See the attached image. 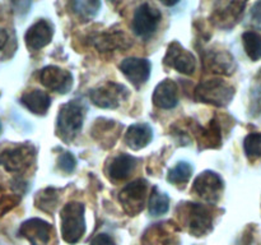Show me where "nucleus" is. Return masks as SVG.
Instances as JSON below:
<instances>
[{
  "mask_svg": "<svg viewBox=\"0 0 261 245\" xmlns=\"http://www.w3.org/2000/svg\"><path fill=\"white\" fill-rule=\"evenodd\" d=\"M86 107L81 101L68 102L63 105L59 110L58 119H56V133L58 137L65 143H71L83 127Z\"/></svg>",
  "mask_w": 261,
  "mask_h": 245,
  "instance_id": "1",
  "label": "nucleus"
},
{
  "mask_svg": "<svg viewBox=\"0 0 261 245\" xmlns=\"http://www.w3.org/2000/svg\"><path fill=\"white\" fill-rule=\"evenodd\" d=\"M83 203L69 202L60 212L61 236L68 244H76L86 234V217Z\"/></svg>",
  "mask_w": 261,
  "mask_h": 245,
  "instance_id": "2",
  "label": "nucleus"
},
{
  "mask_svg": "<svg viewBox=\"0 0 261 245\" xmlns=\"http://www.w3.org/2000/svg\"><path fill=\"white\" fill-rule=\"evenodd\" d=\"M234 97V88L221 78H213L199 83L195 88V99L199 102L217 107L228 106Z\"/></svg>",
  "mask_w": 261,
  "mask_h": 245,
  "instance_id": "3",
  "label": "nucleus"
},
{
  "mask_svg": "<svg viewBox=\"0 0 261 245\" xmlns=\"http://www.w3.org/2000/svg\"><path fill=\"white\" fill-rule=\"evenodd\" d=\"M130 91L124 84L106 82L89 91V99L101 109H116L129 97Z\"/></svg>",
  "mask_w": 261,
  "mask_h": 245,
  "instance_id": "4",
  "label": "nucleus"
},
{
  "mask_svg": "<svg viewBox=\"0 0 261 245\" xmlns=\"http://www.w3.org/2000/svg\"><path fill=\"white\" fill-rule=\"evenodd\" d=\"M36 150L32 144H18L0 152V165L8 173H22L33 163Z\"/></svg>",
  "mask_w": 261,
  "mask_h": 245,
  "instance_id": "5",
  "label": "nucleus"
},
{
  "mask_svg": "<svg viewBox=\"0 0 261 245\" xmlns=\"http://www.w3.org/2000/svg\"><path fill=\"white\" fill-rule=\"evenodd\" d=\"M189 232L196 237L208 235L213 230V216L208 207L199 203H188L184 208Z\"/></svg>",
  "mask_w": 261,
  "mask_h": 245,
  "instance_id": "6",
  "label": "nucleus"
},
{
  "mask_svg": "<svg viewBox=\"0 0 261 245\" xmlns=\"http://www.w3.org/2000/svg\"><path fill=\"white\" fill-rule=\"evenodd\" d=\"M148 183L144 179H138L127 184L120 191V203L129 216H137L143 211L147 197Z\"/></svg>",
  "mask_w": 261,
  "mask_h": 245,
  "instance_id": "7",
  "label": "nucleus"
},
{
  "mask_svg": "<svg viewBox=\"0 0 261 245\" xmlns=\"http://www.w3.org/2000/svg\"><path fill=\"white\" fill-rule=\"evenodd\" d=\"M161 18H162V14L157 8L150 5L149 3H143L134 13L133 31L139 37L149 38L157 30Z\"/></svg>",
  "mask_w": 261,
  "mask_h": 245,
  "instance_id": "8",
  "label": "nucleus"
},
{
  "mask_svg": "<svg viewBox=\"0 0 261 245\" xmlns=\"http://www.w3.org/2000/svg\"><path fill=\"white\" fill-rule=\"evenodd\" d=\"M193 190L208 203H217L223 191V180L217 173L206 170L194 180Z\"/></svg>",
  "mask_w": 261,
  "mask_h": 245,
  "instance_id": "9",
  "label": "nucleus"
},
{
  "mask_svg": "<svg viewBox=\"0 0 261 245\" xmlns=\"http://www.w3.org/2000/svg\"><path fill=\"white\" fill-rule=\"evenodd\" d=\"M163 61L170 68L176 69L178 73L186 74V76H191L195 71V56L193 55V53L182 47L177 41H173L172 43L168 45Z\"/></svg>",
  "mask_w": 261,
  "mask_h": 245,
  "instance_id": "10",
  "label": "nucleus"
},
{
  "mask_svg": "<svg viewBox=\"0 0 261 245\" xmlns=\"http://www.w3.org/2000/svg\"><path fill=\"white\" fill-rule=\"evenodd\" d=\"M40 81L47 89L65 94L73 87V76L70 71L55 65H47L41 69Z\"/></svg>",
  "mask_w": 261,
  "mask_h": 245,
  "instance_id": "11",
  "label": "nucleus"
},
{
  "mask_svg": "<svg viewBox=\"0 0 261 245\" xmlns=\"http://www.w3.org/2000/svg\"><path fill=\"white\" fill-rule=\"evenodd\" d=\"M245 7H246V3L241 2L218 3L211 15L212 23L224 30L232 28L241 18Z\"/></svg>",
  "mask_w": 261,
  "mask_h": 245,
  "instance_id": "12",
  "label": "nucleus"
},
{
  "mask_svg": "<svg viewBox=\"0 0 261 245\" xmlns=\"http://www.w3.org/2000/svg\"><path fill=\"white\" fill-rule=\"evenodd\" d=\"M204 66L211 73L232 76L236 70V61L229 51L212 48L204 55Z\"/></svg>",
  "mask_w": 261,
  "mask_h": 245,
  "instance_id": "13",
  "label": "nucleus"
},
{
  "mask_svg": "<svg viewBox=\"0 0 261 245\" xmlns=\"http://www.w3.org/2000/svg\"><path fill=\"white\" fill-rule=\"evenodd\" d=\"M120 70L137 88L142 87L149 79L152 65L148 59L127 58L120 64Z\"/></svg>",
  "mask_w": 261,
  "mask_h": 245,
  "instance_id": "14",
  "label": "nucleus"
},
{
  "mask_svg": "<svg viewBox=\"0 0 261 245\" xmlns=\"http://www.w3.org/2000/svg\"><path fill=\"white\" fill-rule=\"evenodd\" d=\"M19 235L31 245H47L51 236V225L42 218H30L19 227Z\"/></svg>",
  "mask_w": 261,
  "mask_h": 245,
  "instance_id": "15",
  "label": "nucleus"
},
{
  "mask_svg": "<svg viewBox=\"0 0 261 245\" xmlns=\"http://www.w3.org/2000/svg\"><path fill=\"white\" fill-rule=\"evenodd\" d=\"M54 36V26L47 19H40L33 23L24 36L25 45L30 50H41L51 42Z\"/></svg>",
  "mask_w": 261,
  "mask_h": 245,
  "instance_id": "16",
  "label": "nucleus"
},
{
  "mask_svg": "<svg viewBox=\"0 0 261 245\" xmlns=\"http://www.w3.org/2000/svg\"><path fill=\"white\" fill-rule=\"evenodd\" d=\"M152 101L154 106L162 110H171L178 104V87L172 79L160 82L153 92Z\"/></svg>",
  "mask_w": 261,
  "mask_h": 245,
  "instance_id": "17",
  "label": "nucleus"
},
{
  "mask_svg": "<svg viewBox=\"0 0 261 245\" xmlns=\"http://www.w3.org/2000/svg\"><path fill=\"white\" fill-rule=\"evenodd\" d=\"M132 41L127 38V36L121 30L117 31H106L94 38V46L97 50L109 53L114 50H125L130 47Z\"/></svg>",
  "mask_w": 261,
  "mask_h": 245,
  "instance_id": "18",
  "label": "nucleus"
},
{
  "mask_svg": "<svg viewBox=\"0 0 261 245\" xmlns=\"http://www.w3.org/2000/svg\"><path fill=\"white\" fill-rule=\"evenodd\" d=\"M153 138V130L145 122H138L133 124L127 128V132L125 134V143L127 147L134 151H139L142 148L147 147Z\"/></svg>",
  "mask_w": 261,
  "mask_h": 245,
  "instance_id": "19",
  "label": "nucleus"
},
{
  "mask_svg": "<svg viewBox=\"0 0 261 245\" xmlns=\"http://www.w3.org/2000/svg\"><path fill=\"white\" fill-rule=\"evenodd\" d=\"M135 167H137L135 157L126 155V153H121V155L116 156L110 163L109 175L115 181L125 180L134 173Z\"/></svg>",
  "mask_w": 261,
  "mask_h": 245,
  "instance_id": "20",
  "label": "nucleus"
},
{
  "mask_svg": "<svg viewBox=\"0 0 261 245\" xmlns=\"http://www.w3.org/2000/svg\"><path fill=\"white\" fill-rule=\"evenodd\" d=\"M20 102H22L23 106L27 107L35 115H46V112L51 106L50 96L46 92L40 91V89L25 92L20 97Z\"/></svg>",
  "mask_w": 261,
  "mask_h": 245,
  "instance_id": "21",
  "label": "nucleus"
},
{
  "mask_svg": "<svg viewBox=\"0 0 261 245\" xmlns=\"http://www.w3.org/2000/svg\"><path fill=\"white\" fill-rule=\"evenodd\" d=\"M198 139L201 148H219L222 144V129L217 120H212L208 127L200 128Z\"/></svg>",
  "mask_w": 261,
  "mask_h": 245,
  "instance_id": "22",
  "label": "nucleus"
},
{
  "mask_svg": "<svg viewBox=\"0 0 261 245\" xmlns=\"http://www.w3.org/2000/svg\"><path fill=\"white\" fill-rule=\"evenodd\" d=\"M117 133V124L114 120H106V119H98L94 122L93 128H92V135H93L94 139H97L98 142L105 143L109 142L110 145H114V142L116 140L117 137L112 135L114 133Z\"/></svg>",
  "mask_w": 261,
  "mask_h": 245,
  "instance_id": "23",
  "label": "nucleus"
},
{
  "mask_svg": "<svg viewBox=\"0 0 261 245\" xmlns=\"http://www.w3.org/2000/svg\"><path fill=\"white\" fill-rule=\"evenodd\" d=\"M59 203V190L55 188H46L43 190L38 191L36 194L35 204L38 209L46 212V213H53L58 208Z\"/></svg>",
  "mask_w": 261,
  "mask_h": 245,
  "instance_id": "24",
  "label": "nucleus"
},
{
  "mask_svg": "<svg viewBox=\"0 0 261 245\" xmlns=\"http://www.w3.org/2000/svg\"><path fill=\"white\" fill-rule=\"evenodd\" d=\"M71 7L79 19L83 22H89L97 15L101 8V3L97 0H78V2L71 3Z\"/></svg>",
  "mask_w": 261,
  "mask_h": 245,
  "instance_id": "25",
  "label": "nucleus"
},
{
  "mask_svg": "<svg viewBox=\"0 0 261 245\" xmlns=\"http://www.w3.org/2000/svg\"><path fill=\"white\" fill-rule=\"evenodd\" d=\"M170 208V198L166 193L161 191L157 186H154L149 198V213L153 217L162 216L167 213Z\"/></svg>",
  "mask_w": 261,
  "mask_h": 245,
  "instance_id": "26",
  "label": "nucleus"
},
{
  "mask_svg": "<svg viewBox=\"0 0 261 245\" xmlns=\"http://www.w3.org/2000/svg\"><path fill=\"white\" fill-rule=\"evenodd\" d=\"M242 43L245 51L251 60L257 61L261 59V36L259 33L247 31L242 35Z\"/></svg>",
  "mask_w": 261,
  "mask_h": 245,
  "instance_id": "27",
  "label": "nucleus"
},
{
  "mask_svg": "<svg viewBox=\"0 0 261 245\" xmlns=\"http://www.w3.org/2000/svg\"><path fill=\"white\" fill-rule=\"evenodd\" d=\"M193 175V167L188 162H178L173 168L168 171L167 180L175 185H182L191 179Z\"/></svg>",
  "mask_w": 261,
  "mask_h": 245,
  "instance_id": "28",
  "label": "nucleus"
},
{
  "mask_svg": "<svg viewBox=\"0 0 261 245\" xmlns=\"http://www.w3.org/2000/svg\"><path fill=\"white\" fill-rule=\"evenodd\" d=\"M244 150L250 160L261 157V133H250L244 140Z\"/></svg>",
  "mask_w": 261,
  "mask_h": 245,
  "instance_id": "29",
  "label": "nucleus"
},
{
  "mask_svg": "<svg viewBox=\"0 0 261 245\" xmlns=\"http://www.w3.org/2000/svg\"><path fill=\"white\" fill-rule=\"evenodd\" d=\"M75 166H76V160L70 152H63L58 157V167L60 168L63 173L65 174L73 173Z\"/></svg>",
  "mask_w": 261,
  "mask_h": 245,
  "instance_id": "30",
  "label": "nucleus"
},
{
  "mask_svg": "<svg viewBox=\"0 0 261 245\" xmlns=\"http://www.w3.org/2000/svg\"><path fill=\"white\" fill-rule=\"evenodd\" d=\"M19 201L20 198L17 195V194L0 197V217H3L5 213L12 211V209L19 203Z\"/></svg>",
  "mask_w": 261,
  "mask_h": 245,
  "instance_id": "31",
  "label": "nucleus"
},
{
  "mask_svg": "<svg viewBox=\"0 0 261 245\" xmlns=\"http://www.w3.org/2000/svg\"><path fill=\"white\" fill-rule=\"evenodd\" d=\"M250 18H251V24L257 30H261V2L255 3L250 13Z\"/></svg>",
  "mask_w": 261,
  "mask_h": 245,
  "instance_id": "32",
  "label": "nucleus"
},
{
  "mask_svg": "<svg viewBox=\"0 0 261 245\" xmlns=\"http://www.w3.org/2000/svg\"><path fill=\"white\" fill-rule=\"evenodd\" d=\"M89 245H116L115 240L107 234H98L92 239Z\"/></svg>",
  "mask_w": 261,
  "mask_h": 245,
  "instance_id": "33",
  "label": "nucleus"
},
{
  "mask_svg": "<svg viewBox=\"0 0 261 245\" xmlns=\"http://www.w3.org/2000/svg\"><path fill=\"white\" fill-rule=\"evenodd\" d=\"M252 99L255 100V104L261 106V70L256 76L254 81V88H252Z\"/></svg>",
  "mask_w": 261,
  "mask_h": 245,
  "instance_id": "34",
  "label": "nucleus"
},
{
  "mask_svg": "<svg viewBox=\"0 0 261 245\" xmlns=\"http://www.w3.org/2000/svg\"><path fill=\"white\" fill-rule=\"evenodd\" d=\"M7 41H8L7 31L3 30V28H0V48L4 47L5 43H7Z\"/></svg>",
  "mask_w": 261,
  "mask_h": 245,
  "instance_id": "35",
  "label": "nucleus"
},
{
  "mask_svg": "<svg viewBox=\"0 0 261 245\" xmlns=\"http://www.w3.org/2000/svg\"><path fill=\"white\" fill-rule=\"evenodd\" d=\"M2 130H3V127H2V121H0V134H2Z\"/></svg>",
  "mask_w": 261,
  "mask_h": 245,
  "instance_id": "36",
  "label": "nucleus"
}]
</instances>
